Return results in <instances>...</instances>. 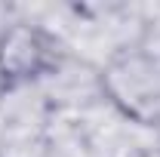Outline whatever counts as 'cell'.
Wrapping results in <instances>:
<instances>
[{"label":"cell","mask_w":160,"mask_h":157,"mask_svg":"<svg viewBox=\"0 0 160 157\" xmlns=\"http://www.w3.org/2000/svg\"><path fill=\"white\" fill-rule=\"evenodd\" d=\"M105 102L123 120L154 129L160 126V56L142 46L117 49L99 71Z\"/></svg>","instance_id":"obj_1"},{"label":"cell","mask_w":160,"mask_h":157,"mask_svg":"<svg viewBox=\"0 0 160 157\" xmlns=\"http://www.w3.org/2000/svg\"><path fill=\"white\" fill-rule=\"evenodd\" d=\"M65 62L59 37L43 25L16 22L0 31V93H16L52 77Z\"/></svg>","instance_id":"obj_2"}]
</instances>
